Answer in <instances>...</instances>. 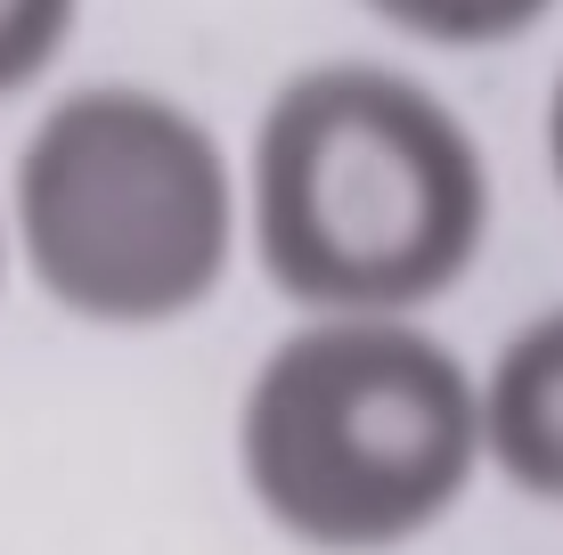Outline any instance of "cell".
<instances>
[{"label":"cell","mask_w":563,"mask_h":555,"mask_svg":"<svg viewBox=\"0 0 563 555\" xmlns=\"http://www.w3.org/2000/svg\"><path fill=\"white\" fill-rule=\"evenodd\" d=\"M367 9L433 49H490V42H522L555 0H367Z\"/></svg>","instance_id":"cell-5"},{"label":"cell","mask_w":563,"mask_h":555,"mask_svg":"<svg viewBox=\"0 0 563 555\" xmlns=\"http://www.w3.org/2000/svg\"><path fill=\"white\" fill-rule=\"evenodd\" d=\"M238 466L286 540L409 547L482 474V385L417 319H310L238 400Z\"/></svg>","instance_id":"cell-2"},{"label":"cell","mask_w":563,"mask_h":555,"mask_svg":"<svg viewBox=\"0 0 563 555\" xmlns=\"http://www.w3.org/2000/svg\"><path fill=\"white\" fill-rule=\"evenodd\" d=\"M9 213L25 270L57 311L90 328H164L229 270L238 171L180 99L82 82L25 131Z\"/></svg>","instance_id":"cell-3"},{"label":"cell","mask_w":563,"mask_h":555,"mask_svg":"<svg viewBox=\"0 0 563 555\" xmlns=\"http://www.w3.org/2000/svg\"><path fill=\"white\" fill-rule=\"evenodd\" d=\"M548 164H555V188H563V74L548 90Z\"/></svg>","instance_id":"cell-7"},{"label":"cell","mask_w":563,"mask_h":555,"mask_svg":"<svg viewBox=\"0 0 563 555\" xmlns=\"http://www.w3.org/2000/svg\"><path fill=\"white\" fill-rule=\"evenodd\" d=\"M482 466L563 507V302L522 319L482 376Z\"/></svg>","instance_id":"cell-4"},{"label":"cell","mask_w":563,"mask_h":555,"mask_svg":"<svg viewBox=\"0 0 563 555\" xmlns=\"http://www.w3.org/2000/svg\"><path fill=\"white\" fill-rule=\"evenodd\" d=\"M254 262L310 319H409L474 270L490 164L417 74L327 57L254 123Z\"/></svg>","instance_id":"cell-1"},{"label":"cell","mask_w":563,"mask_h":555,"mask_svg":"<svg viewBox=\"0 0 563 555\" xmlns=\"http://www.w3.org/2000/svg\"><path fill=\"white\" fill-rule=\"evenodd\" d=\"M74 9L82 0H0V99L33 90L74 42Z\"/></svg>","instance_id":"cell-6"}]
</instances>
